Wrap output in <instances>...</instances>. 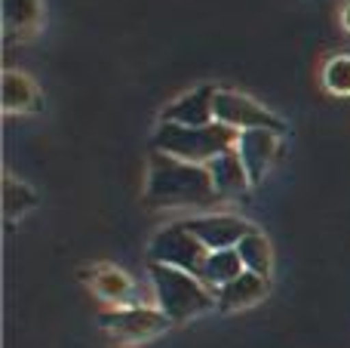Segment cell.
<instances>
[{
    "instance_id": "1",
    "label": "cell",
    "mask_w": 350,
    "mask_h": 348,
    "mask_svg": "<svg viewBox=\"0 0 350 348\" xmlns=\"http://www.w3.org/2000/svg\"><path fill=\"white\" fill-rule=\"evenodd\" d=\"M215 201L218 195L206 166L170 158L163 151H151L145 185V203L151 210H200Z\"/></svg>"
},
{
    "instance_id": "2",
    "label": "cell",
    "mask_w": 350,
    "mask_h": 348,
    "mask_svg": "<svg viewBox=\"0 0 350 348\" xmlns=\"http://www.w3.org/2000/svg\"><path fill=\"white\" fill-rule=\"evenodd\" d=\"M148 271H151L157 308L172 324H185V321L197 318V314L209 312V308H218V296L191 271H181L160 262H151Z\"/></svg>"
},
{
    "instance_id": "3",
    "label": "cell",
    "mask_w": 350,
    "mask_h": 348,
    "mask_svg": "<svg viewBox=\"0 0 350 348\" xmlns=\"http://www.w3.org/2000/svg\"><path fill=\"white\" fill-rule=\"evenodd\" d=\"M240 133L224 123H206V127H178V123H160L154 133V151H163L170 158L187 160V164H212L218 154L237 148Z\"/></svg>"
},
{
    "instance_id": "4",
    "label": "cell",
    "mask_w": 350,
    "mask_h": 348,
    "mask_svg": "<svg viewBox=\"0 0 350 348\" xmlns=\"http://www.w3.org/2000/svg\"><path fill=\"white\" fill-rule=\"evenodd\" d=\"M148 256L151 262L160 265H172V269L191 271V275L203 277L206 259H209V250L193 238L191 232L185 228V222H172V225L160 228L157 234L151 238V247H148Z\"/></svg>"
},
{
    "instance_id": "5",
    "label": "cell",
    "mask_w": 350,
    "mask_h": 348,
    "mask_svg": "<svg viewBox=\"0 0 350 348\" xmlns=\"http://www.w3.org/2000/svg\"><path fill=\"white\" fill-rule=\"evenodd\" d=\"M215 121L237 129V133H243V129H271L277 136H286V129H289L283 123V117H277L271 108H265L252 96L237 90L215 92Z\"/></svg>"
},
{
    "instance_id": "6",
    "label": "cell",
    "mask_w": 350,
    "mask_h": 348,
    "mask_svg": "<svg viewBox=\"0 0 350 348\" xmlns=\"http://www.w3.org/2000/svg\"><path fill=\"white\" fill-rule=\"evenodd\" d=\"M105 333H111L120 343H145L154 339L160 333H166L172 327V321L166 318L160 308H148V306H123V308H111L98 318Z\"/></svg>"
},
{
    "instance_id": "7",
    "label": "cell",
    "mask_w": 350,
    "mask_h": 348,
    "mask_svg": "<svg viewBox=\"0 0 350 348\" xmlns=\"http://www.w3.org/2000/svg\"><path fill=\"white\" fill-rule=\"evenodd\" d=\"M185 228L206 247L209 253L215 250H234L249 232H252V222L240 219L234 213H203V216H191V219H181Z\"/></svg>"
},
{
    "instance_id": "8",
    "label": "cell",
    "mask_w": 350,
    "mask_h": 348,
    "mask_svg": "<svg viewBox=\"0 0 350 348\" xmlns=\"http://www.w3.org/2000/svg\"><path fill=\"white\" fill-rule=\"evenodd\" d=\"M277 151L280 136L271 133V129H243L240 139H237V154H240L252 185L265 182V176L271 173L273 160H277Z\"/></svg>"
},
{
    "instance_id": "9",
    "label": "cell",
    "mask_w": 350,
    "mask_h": 348,
    "mask_svg": "<svg viewBox=\"0 0 350 348\" xmlns=\"http://www.w3.org/2000/svg\"><path fill=\"white\" fill-rule=\"evenodd\" d=\"M215 86H197V90L185 92L172 105H166L163 114H160V123H178V127L215 123Z\"/></svg>"
},
{
    "instance_id": "10",
    "label": "cell",
    "mask_w": 350,
    "mask_h": 348,
    "mask_svg": "<svg viewBox=\"0 0 350 348\" xmlns=\"http://www.w3.org/2000/svg\"><path fill=\"white\" fill-rule=\"evenodd\" d=\"M83 281L86 287L92 290V293L98 296V299L111 302L114 308H123V306H139L135 302V284L133 277L126 275L123 269H117V265H92V269L83 271Z\"/></svg>"
},
{
    "instance_id": "11",
    "label": "cell",
    "mask_w": 350,
    "mask_h": 348,
    "mask_svg": "<svg viewBox=\"0 0 350 348\" xmlns=\"http://www.w3.org/2000/svg\"><path fill=\"white\" fill-rule=\"evenodd\" d=\"M206 170H209V176H212V185H215L218 201H224V197H237V195H243V191L252 188L249 173H246V166H243L237 148L218 154L212 164H206Z\"/></svg>"
},
{
    "instance_id": "12",
    "label": "cell",
    "mask_w": 350,
    "mask_h": 348,
    "mask_svg": "<svg viewBox=\"0 0 350 348\" xmlns=\"http://www.w3.org/2000/svg\"><path fill=\"white\" fill-rule=\"evenodd\" d=\"M0 105H3L6 114H31V111L43 108L37 84L22 71L3 74V84H0Z\"/></svg>"
},
{
    "instance_id": "13",
    "label": "cell",
    "mask_w": 350,
    "mask_h": 348,
    "mask_svg": "<svg viewBox=\"0 0 350 348\" xmlns=\"http://www.w3.org/2000/svg\"><path fill=\"white\" fill-rule=\"evenodd\" d=\"M267 277H258L252 271H243L237 281H230L228 287L218 290V308L221 312H237V308H249L255 302H261L267 296Z\"/></svg>"
},
{
    "instance_id": "14",
    "label": "cell",
    "mask_w": 350,
    "mask_h": 348,
    "mask_svg": "<svg viewBox=\"0 0 350 348\" xmlns=\"http://www.w3.org/2000/svg\"><path fill=\"white\" fill-rule=\"evenodd\" d=\"M0 16H3V31L6 34H31L37 31L43 18V3L40 0H0Z\"/></svg>"
},
{
    "instance_id": "15",
    "label": "cell",
    "mask_w": 350,
    "mask_h": 348,
    "mask_svg": "<svg viewBox=\"0 0 350 348\" xmlns=\"http://www.w3.org/2000/svg\"><path fill=\"white\" fill-rule=\"evenodd\" d=\"M243 271L246 269H243V259H240V253H237V247L234 250H215V253H209V259H206V269H203V277H200V281L218 296V290L228 287L230 281H237Z\"/></svg>"
},
{
    "instance_id": "16",
    "label": "cell",
    "mask_w": 350,
    "mask_h": 348,
    "mask_svg": "<svg viewBox=\"0 0 350 348\" xmlns=\"http://www.w3.org/2000/svg\"><path fill=\"white\" fill-rule=\"evenodd\" d=\"M237 253H240L243 269L246 271H252V275H258V277H271V271H273V247H271V240L258 232V228H252V232L237 244Z\"/></svg>"
},
{
    "instance_id": "17",
    "label": "cell",
    "mask_w": 350,
    "mask_h": 348,
    "mask_svg": "<svg viewBox=\"0 0 350 348\" xmlns=\"http://www.w3.org/2000/svg\"><path fill=\"white\" fill-rule=\"evenodd\" d=\"M37 207V195L34 188H28L25 182H18L16 176H10L6 173L3 176V213L10 222H16L18 216H25L28 210Z\"/></svg>"
},
{
    "instance_id": "18",
    "label": "cell",
    "mask_w": 350,
    "mask_h": 348,
    "mask_svg": "<svg viewBox=\"0 0 350 348\" xmlns=\"http://www.w3.org/2000/svg\"><path fill=\"white\" fill-rule=\"evenodd\" d=\"M323 86H326L332 96L347 99L350 96V55L338 53L323 65Z\"/></svg>"
},
{
    "instance_id": "19",
    "label": "cell",
    "mask_w": 350,
    "mask_h": 348,
    "mask_svg": "<svg viewBox=\"0 0 350 348\" xmlns=\"http://www.w3.org/2000/svg\"><path fill=\"white\" fill-rule=\"evenodd\" d=\"M341 28L350 31V0H347L345 6H341Z\"/></svg>"
}]
</instances>
